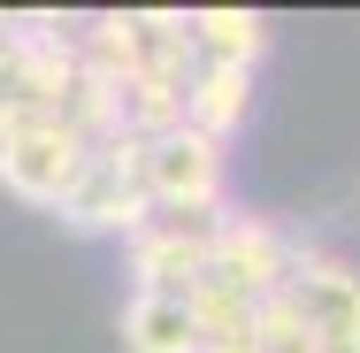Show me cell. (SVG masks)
Returning <instances> with one entry per match:
<instances>
[{"label": "cell", "instance_id": "cell-1", "mask_svg": "<svg viewBox=\"0 0 360 353\" xmlns=\"http://www.w3.org/2000/svg\"><path fill=\"white\" fill-rule=\"evenodd\" d=\"M146 139H131V131H115V139H100L92 154H84V169H77L70 200H62V223L70 230H84V238H131L146 223Z\"/></svg>", "mask_w": 360, "mask_h": 353}, {"label": "cell", "instance_id": "cell-2", "mask_svg": "<svg viewBox=\"0 0 360 353\" xmlns=\"http://www.w3.org/2000/svg\"><path fill=\"white\" fill-rule=\"evenodd\" d=\"M307 254H314V238H299V230L269 223V215L230 208L215 254H207V277L230 284V292H245L253 307H269V299H284V292H291V277H299V261H307Z\"/></svg>", "mask_w": 360, "mask_h": 353}, {"label": "cell", "instance_id": "cell-3", "mask_svg": "<svg viewBox=\"0 0 360 353\" xmlns=\"http://www.w3.org/2000/svg\"><path fill=\"white\" fill-rule=\"evenodd\" d=\"M84 154L92 146L77 139L62 116H31V123L0 131V192H15L31 208H62L77 169H84Z\"/></svg>", "mask_w": 360, "mask_h": 353}, {"label": "cell", "instance_id": "cell-4", "mask_svg": "<svg viewBox=\"0 0 360 353\" xmlns=\"http://www.w3.org/2000/svg\"><path fill=\"white\" fill-rule=\"evenodd\" d=\"M222 177H230V154L200 131L146 139V200L153 208H222Z\"/></svg>", "mask_w": 360, "mask_h": 353}, {"label": "cell", "instance_id": "cell-5", "mask_svg": "<svg viewBox=\"0 0 360 353\" xmlns=\"http://www.w3.org/2000/svg\"><path fill=\"white\" fill-rule=\"evenodd\" d=\"M77 31H84V23H77ZM70 85H77V39L70 47H31V54L0 62V131H15V123H31V116H54Z\"/></svg>", "mask_w": 360, "mask_h": 353}, {"label": "cell", "instance_id": "cell-6", "mask_svg": "<svg viewBox=\"0 0 360 353\" xmlns=\"http://www.w3.org/2000/svg\"><path fill=\"white\" fill-rule=\"evenodd\" d=\"M284 299L307 315L314 338H330V330H360V269H353V261H338V254H322V246L299 261V277H291Z\"/></svg>", "mask_w": 360, "mask_h": 353}, {"label": "cell", "instance_id": "cell-7", "mask_svg": "<svg viewBox=\"0 0 360 353\" xmlns=\"http://www.w3.org/2000/svg\"><path fill=\"white\" fill-rule=\"evenodd\" d=\"M245 116H253V70H215V62H200V70L184 77V131H200V139H230V131H245Z\"/></svg>", "mask_w": 360, "mask_h": 353}, {"label": "cell", "instance_id": "cell-8", "mask_svg": "<svg viewBox=\"0 0 360 353\" xmlns=\"http://www.w3.org/2000/svg\"><path fill=\"white\" fill-rule=\"evenodd\" d=\"M184 23H192V54L215 70H253L269 54V16L253 8H192Z\"/></svg>", "mask_w": 360, "mask_h": 353}, {"label": "cell", "instance_id": "cell-9", "mask_svg": "<svg viewBox=\"0 0 360 353\" xmlns=\"http://www.w3.org/2000/svg\"><path fill=\"white\" fill-rule=\"evenodd\" d=\"M123 353H200L192 299H146V292H131V307H123Z\"/></svg>", "mask_w": 360, "mask_h": 353}, {"label": "cell", "instance_id": "cell-10", "mask_svg": "<svg viewBox=\"0 0 360 353\" xmlns=\"http://www.w3.org/2000/svg\"><path fill=\"white\" fill-rule=\"evenodd\" d=\"M115 116H123L131 139H169V131H184V85L176 77H123Z\"/></svg>", "mask_w": 360, "mask_h": 353}, {"label": "cell", "instance_id": "cell-11", "mask_svg": "<svg viewBox=\"0 0 360 353\" xmlns=\"http://www.w3.org/2000/svg\"><path fill=\"white\" fill-rule=\"evenodd\" d=\"M253 353H314L307 315H299L291 299H269V307H261V338H253Z\"/></svg>", "mask_w": 360, "mask_h": 353}, {"label": "cell", "instance_id": "cell-12", "mask_svg": "<svg viewBox=\"0 0 360 353\" xmlns=\"http://www.w3.org/2000/svg\"><path fill=\"white\" fill-rule=\"evenodd\" d=\"M314 353H360V330H330V338H314Z\"/></svg>", "mask_w": 360, "mask_h": 353}]
</instances>
